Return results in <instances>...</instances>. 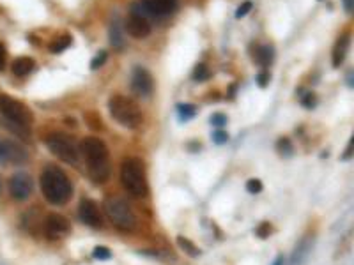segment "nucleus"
<instances>
[{"label":"nucleus","mask_w":354,"mask_h":265,"mask_svg":"<svg viewBox=\"0 0 354 265\" xmlns=\"http://www.w3.org/2000/svg\"><path fill=\"white\" fill-rule=\"evenodd\" d=\"M80 152L89 166V175L96 184H105L110 179V154L106 143L96 136H87L80 143Z\"/></svg>","instance_id":"obj_1"},{"label":"nucleus","mask_w":354,"mask_h":265,"mask_svg":"<svg viewBox=\"0 0 354 265\" xmlns=\"http://www.w3.org/2000/svg\"><path fill=\"white\" fill-rule=\"evenodd\" d=\"M43 196L51 205H66L73 196V184L59 166H46L39 179Z\"/></svg>","instance_id":"obj_2"},{"label":"nucleus","mask_w":354,"mask_h":265,"mask_svg":"<svg viewBox=\"0 0 354 265\" xmlns=\"http://www.w3.org/2000/svg\"><path fill=\"white\" fill-rule=\"evenodd\" d=\"M121 182L124 190L129 195L137 196V198H144L149 193V186H147V177H145V166L142 159L138 158H128L124 159L121 166Z\"/></svg>","instance_id":"obj_3"},{"label":"nucleus","mask_w":354,"mask_h":265,"mask_svg":"<svg viewBox=\"0 0 354 265\" xmlns=\"http://www.w3.org/2000/svg\"><path fill=\"white\" fill-rule=\"evenodd\" d=\"M108 110L112 113V117L117 120L121 126L128 127V129H137L144 120L142 110L138 108V104L131 101L126 96H112L108 101Z\"/></svg>","instance_id":"obj_4"},{"label":"nucleus","mask_w":354,"mask_h":265,"mask_svg":"<svg viewBox=\"0 0 354 265\" xmlns=\"http://www.w3.org/2000/svg\"><path fill=\"white\" fill-rule=\"evenodd\" d=\"M105 211H106V216H108L110 223H112L117 230H124V232L135 230V226H137L135 214L129 209L128 202L122 200L121 196H110V198H106Z\"/></svg>","instance_id":"obj_5"},{"label":"nucleus","mask_w":354,"mask_h":265,"mask_svg":"<svg viewBox=\"0 0 354 265\" xmlns=\"http://www.w3.org/2000/svg\"><path fill=\"white\" fill-rule=\"evenodd\" d=\"M46 147L55 158H59L61 161L67 164H77L80 159V147L74 142V138H71L69 135L64 132H53L46 138Z\"/></svg>","instance_id":"obj_6"},{"label":"nucleus","mask_w":354,"mask_h":265,"mask_svg":"<svg viewBox=\"0 0 354 265\" xmlns=\"http://www.w3.org/2000/svg\"><path fill=\"white\" fill-rule=\"evenodd\" d=\"M0 113L4 119H7L11 124H16V126L23 127V129H29L32 126L34 115L29 108L23 103L16 101L14 98L7 94H0Z\"/></svg>","instance_id":"obj_7"},{"label":"nucleus","mask_w":354,"mask_h":265,"mask_svg":"<svg viewBox=\"0 0 354 265\" xmlns=\"http://www.w3.org/2000/svg\"><path fill=\"white\" fill-rule=\"evenodd\" d=\"M43 232H45V235L51 240H61L71 234V223H69V219L64 218L62 214L51 212V214H48L45 218Z\"/></svg>","instance_id":"obj_8"},{"label":"nucleus","mask_w":354,"mask_h":265,"mask_svg":"<svg viewBox=\"0 0 354 265\" xmlns=\"http://www.w3.org/2000/svg\"><path fill=\"white\" fill-rule=\"evenodd\" d=\"M34 190V180L27 172H16L9 180V193L14 200L25 202Z\"/></svg>","instance_id":"obj_9"},{"label":"nucleus","mask_w":354,"mask_h":265,"mask_svg":"<svg viewBox=\"0 0 354 265\" xmlns=\"http://www.w3.org/2000/svg\"><path fill=\"white\" fill-rule=\"evenodd\" d=\"M137 6V14H151V16H166L172 14L177 9V0H140Z\"/></svg>","instance_id":"obj_10"},{"label":"nucleus","mask_w":354,"mask_h":265,"mask_svg":"<svg viewBox=\"0 0 354 265\" xmlns=\"http://www.w3.org/2000/svg\"><path fill=\"white\" fill-rule=\"evenodd\" d=\"M131 87L142 98H149L154 90V80L147 69L142 66L133 67V76H131Z\"/></svg>","instance_id":"obj_11"},{"label":"nucleus","mask_w":354,"mask_h":265,"mask_svg":"<svg viewBox=\"0 0 354 265\" xmlns=\"http://www.w3.org/2000/svg\"><path fill=\"white\" fill-rule=\"evenodd\" d=\"M78 216L87 226L90 228H103L105 226V218L99 212V209L92 200L83 198L80 202V207H78Z\"/></svg>","instance_id":"obj_12"},{"label":"nucleus","mask_w":354,"mask_h":265,"mask_svg":"<svg viewBox=\"0 0 354 265\" xmlns=\"http://www.w3.org/2000/svg\"><path fill=\"white\" fill-rule=\"evenodd\" d=\"M29 154L22 145L9 140H0V161L2 163H27Z\"/></svg>","instance_id":"obj_13"},{"label":"nucleus","mask_w":354,"mask_h":265,"mask_svg":"<svg viewBox=\"0 0 354 265\" xmlns=\"http://www.w3.org/2000/svg\"><path fill=\"white\" fill-rule=\"evenodd\" d=\"M126 32L135 39H144L151 34V23L145 20V16L131 14L126 22Z\"/></svg>","instance_id":"obj_14"},{"label":"nucleus","mask_w":354,"mask_h":265,"mask_svg":"<svg viewBox=\"0 0 354 265\" xmlns=\"http://www.w3.org/2000/svg\"><path fill=\"white\" fill-rule=\"evenodd\" d=\"M312 246H313V235L303 237V239L297 242V246L294 248L289 265H301L306 260V256H308V253L312 251Z\"/></svg>","instance_id":"obj_15"},{"label":"nucleus","mask_w":354,"mask_h":265,"mask_svg":"<svg viewBox=\"0 0 354 265\" xmlns=\"http://www.w3.org/2000/svg\"><path fill=\"white\" fill-rule=\"evenodd\" d=\"M34 66H35L34 59H30V57H18L13 62V66H11V71H13L14 76H20V78H22V76H27V74L32 73Z\"/></svg>","instance_id":"obj_16"},{"label":"nucleus","mask_w":354,"mask_h":265,"mask_svg":"<svg viewBox=\"0 0 354 265\" xmlns=\"http://www.w3.org/2000/svg\"><path fill=\"white\" fill-rule=\"evenodd\" d=\"M347 48H349V35H342L337 41L335 48H333V67H340L342 62H344L345 55H347Z\"/></svg>","instance_id":"obj_17"},{"label":"nucleus","mask_w":354,"mask_h":265,"mask_svg":"<svg viewBox=\"0 0 354 265\" xmlns=\"http://www.w3.org/2000/svg\"><path fill=\"white\" fill-rule=\"evenodd\" d=\"M176 240H177V246L181 248V250L184 251L188 256H192V258H198V256L202 255V251L198 250L197 246H195V242H192L190 239H186V237L179 235Z\"/></svg>","instance_id":"obj_18"},{"label":"nucleus","mask_w":354,"mask_h":265,"mask_svg":"<svg viewBox=\"0 0 354 265\" xmlns=\"http://www.w3.org/2000/svg\"><path fill=\"white\" fill-rule=\"evenodd\" d=\"M110 44L115 48V50H122L124 48V35H122V29L117 25V23H112L110 25Z\"/></svg>","instance_id":"obj_19"},{"label":"nucleus","mask_w":354,"mask_h":265,"mask_svg":"<svg viewBox=\"0 0 354 265\" xmlns=\"http://www.w3.org/2000/svg\"><path fill=\"white\" fill-rule=\"evenodd\" d=\"M273 48L271 46H258L255 53V62L262 66H269L273 62Z\"/></svg>","instance_id":"obj_20"},{"label":"nucleus","mask_w":354,"mask_h":265,"mask_svg":"<svg viewBox=\"0 0 354 265\" xmlns=\"http://www.w3.org/2000/svg\"><path fill=\"white\" fill-rule=\"evenodd\" d=\"M71 41H73V39H71V35L69 34H64V35H61L57 41L51 43L50 46H48V50L51 51V53H62L66 48H69Z\"/></svg>","instance_id":"obj_21"},{"label":"nucleus","mask_w":354,"mask_h":265,"mask_svg":"<svg viewBox=\"0 0 354 265\" xmlns=\"http://www.w3.org/2000/svg\"><path fill=\"white\" fill-rule=\"evenodd\" d=\"M177 115L181 117V120H190L197 115V108H195L193 104L181 103V104H177Z\"/></svg>","instance_id":"obj_22"},{"label":"nucleus","mask_w":354,"mask_h":265,"mask_svg":"<svg viewBox=\"0 0 354 265\" xmlns=\"http://www.w3.org/2000/svg\"><path fill=\"white\" fill-rule=\"evenodd\" d=\"M276 150L280 152L282 158H290V156L294 154V148H292V143H290L289 138H280L276 143Z\"/></svg>","instance_id":"obj_23"},{"label":"nucleus","mask_w":354,"mask_h":265,"mask_svg":"<svg viewBox=\"0 0 354 265\" xmlns=\"http://www.w3.org/2000/svg\"><path fill=\"white\" fill-rule=\"evenodd\" d=\"M209 78H211V73L208 67H206V64H198L193 71V80L195 82H206V80H209Z\"/></svg>","instance_id":"obj_24"},{"label":"nucleus","mask_w":354,"mask_h":265,"mask_svg":"<svg viewBox=\"0 0 354 265\" xmlns=\"http://www.w3.org/2000/svg\"><path fill=\"white\" fill-rule=\"evenodd\" d=\"M273 232H274V230H273V224L266 221V223H262V224H260V226H257L255 235L258 237V239H268V237L271 235Z\"/></svg>","instance_id":"obj_25"},{"label":"nucleus","mask_w":354,"mask_h":265,"mask_svg":"<svg viewBox=\"0 0 354 265\" xmlns=\"http://www.w3.org/2000/svg\"><path fill=\"white\" fill-rule=\"evenodd\" d=\"M92 256L96 260H110L112 258V251H110L106 246H96L92 251Z\"/></svg>","instance_id":"obj_26"},{"label":"nucleus","mask_w":354,"mask_h":265,"mask_svg":"<svg viewBox=\"0 0 354 265\" xmlns=\"http://www.w3.org/2000/svg\"><path fill=\"white\" fill-rule=\"evenodd\" d=\"M106 59H108V53L106 51H99L96 57L92 59V62H90V69H99L106 62Z\"/></svg>","instance_id":"obj_27"},{"label":"nucleus","mask_w":354,"mask_h":265,"mask_svg":"<svg viewBox=\"0 0 354 265\" xmlns=\"http://www.w3.org/2000/svg\"><path fill=\"white\" fill-rule=\"evenodd\" d=\"M246 191L252 193V195H257V193L262 191V182L258 179H250L246 182Z\"/></svg>","instance_id":"obj_28"},{"label":"nucleus","mask_w":354,"mask_h":265,"mask_svg":"<svg viewBox=\"0 0 354 265\" xmlns=\"http://www.w3.org/2000/svg\"><path fill=\"white\" fill-rule=\"evenodd\" d=\"M213 142L216 143V145H223V143L229 142V135H227V131L223 129H216L213 132Z\"/></svg>","instance_id":"obj_29"},{"label":"nucleus","mask_w":354,"mask_h":265,"mask_svg":"<svg viewBox=\"0 0 354 265\" xmlns=\"http://www.w3.org/2000/svg\"><path fill=\"white\" fill-rule=\"evenodd\" d=\"M303 106L305 108H308V110H312V108H315V104H317V98H315V94H312V92H305V96H303Z\"/></svg>","instance_id":"obj_30"},{"label":"nucleus","mask_w":354,"mask_h":265,"mask_svg":"<svg viewBox=\"0 0 354 265\" xmlns=\"http://www.w3.org/2000/svg\"><path fill=\"white\" fill-rule=\"evenodd\" d=\"M211 124L216 127H223L227 124V115L225 113H214L213 117H211Z\"/></svg>","instance_id":"obj_31"},{"label":"nucleus","mask_w":354,"mask_h":265,"mask_svg":"<svg viewBox=\"0 0 354 265\" xmlns=\"http://www.w3.org/2000/svg\"><path fill=\"white\" fill-rule=\"evenodd\" d=\"M252 7H253L252 2H243L239 9L236 11V18H243V16H246L250 11H252Z\"/></svg>","instance_id":"obj_32"},{"label":"nucleus","mask_w":354,"mask_h":265,"mask_svg":"<svg viewBox=\"0 0 354 265\" xmlns=\"http://www.w3.org/2000/svg\"><path fill=\"white\" fill-rule=\"evenodd\" d=\"M268 83H269V73L268 71H262V73L257 76V85L258 87H268Z\"/></svg>","instance_id":"obj_33"},{"label":"nucleus","mask_w":354,"mask_h":265,"mask_svg":"<svg viewBox=\"0 0 354 265\" xmlns=\"http://www.w3.org/2000/svg\"><path fill=\"white\" fill-rule=\"evenodd\" d=\"M6 60H7V51H6V46H4V43L0 41V71L6 69Z\"/></svg>","instance_id":"obj_34"},{"label":"nucleus","mask_w":354,"mask_h":265,"mask_svg":"<svg viewBox=\"0 0 354 265\" xmlns=\"http://www.w3.org/2000/svg\"><path fill=\"white\" fill-rule=\"evenodd\" d=\"M352 145H354V140L351 138V142H349V147L347 150L344 152V156H342V161H347V159L352 158Z\"/></svg>","instance_id":"obj_35"},{"label":"nucleus","mask_w":354,"mask_h":265,"mask_svg":"<svg viewBox=\"0 0 354 265\" xmlns=\"http://www.w3.org/2000/svg\"><path fill=\"white\" fill-rule=\"evenodd\" d=\"M344 2H345V11L349 14H352V0H344Z\"/></svg>","instance_id":"obj_36"},{"label":"nucleus","mask_w":354,"mask_h":265,"mask_svg":"<svg viewBox=\"0 0 354 265\" xmlns=\"http://www.w3.org/2000/svg\"><path fill=\"white\" fill-rule=\"evenodd\" d=\"M284 262H285V260H284V256H282V255H278V256H276V260H274V262H273V265H284Z\"/></svg>","instance_id":"obj_37"},{"label":"nucleus","mask_w":354,"mask_h":265,"mask_svg":"<svg viewBox=\"0 0 354 265\" xmlns=\"http://www.w3.org/2000/svg\"><path fill=\"white\" fill-rule=\"evenodd\" d=\"M0 193H2V180H0Z\"/></svg>","instance_id":"obj_38"}]
</instances>
